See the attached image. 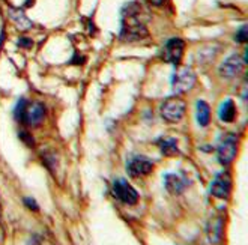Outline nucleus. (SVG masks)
Wrapping results in <instances>:
<instances>
[{
	"mask_svg": "<svg viewBox=\"0 0 248 245\" xmlns=\"http://www.w3.org/2000/svg\"><path fill=\"white\" fill-rule=\"evenodd\" d=\"M139 6L136 3H129L124 9V20H122V31L121 38L124 41H140L148 36V29L139 20Z\"/></svg>",
	"mask_w": 248,
	"mask_h": 245,
	"instance_id": "f257e3e1",
	"label": "nucleus"
},
{
	"mask_svg": "<svg viewBox=\"0 0 248 245\" xmlns=\"http://www.w3.org/2000/svg\"><path fill=\"white\" fill-rule=\"evenodd\" d=\"M196 84V74L191 68H178L171 77V89L174 93H185Z\"/></svg>",
	"mask_w": 248,
	"mask_h": 245,
	"instance_id": "20e7f679",
	"label": "nucleus"
},
{
	"mask_svg": "<svg viewBox=\"0 0 248 245\" xmlns=\"http://www.w3.org/2000/svg\"><path fill=\"white\" fill-rule=\"evenodd\" d=\"M197 122L200 126H208L211 122V108L205 101L197 103Z\"/></svg>",
	"mask_w": 248,
	"mask_h": 245,
	"instance_id": "2eb2a0df",
	"label": "nucleus"
},
{
	"mask_svg": "<svg viewBox=\"0 0 248 245\" xmlns=\"http://www.w3.org/2000/svg\"><path fill=\"white\" fill-rule=\"evenodd\" d=\"M154 163L146 156H134L133 160H129L126 164V171L131 178H141L152 173Z\"/></svg>",
	"mask_w": 248,
	"mask_h": 245,
	"instance_id": "9d476101",
	"label": "nucleus"
},
{
	"mask_svg": "<svg viewBox=\"0 0 248 245\" xmlns=\"http://www.w3.org/2000/svg\"><path fill=\"white\" fill-rule=\"evenodd\" d=\"M185 110H186V104H185L184 99H181L178 96H170L161 104L159 113H161V118L166 122H169V123H178V122L182 121L184 114H185Z\"/></svg>",
	"mask_w": 248,
	"mask_h": 245,
	"instance_id": "7ed1b4c3",
	"label": "nucleus"
},
{
	"mask_svg": "<svg viewBox=\"0 0 248 245\" xmlns=\"http://www.w3.org/2000/svg\"><path fill=\"white\" fill-rule=\"evenodd\" d=\"M184 50H185V42L181 38H171L164 44L161 57L164 62L179 65L184 56Z\"/></svg>",
	"mask_w": 248,
	"mask_h": 245,
	"instance_id": "0eeeda50",
	"label": "nucleus"
},
{
	"mask_svg": "<svg viewBox=\"0 0 248 245\" xmlns=\"http://www.w3.org/2000/svg\"><path fill=\"white\" fill-rule=\"evenodd\" d=\"M164 185L169 193L171 194H181L185 191L188 181L185 178H182L181 175H174V173H169L164 178Z\"/></svg>",
	"mask_w": 248,
	"mask_h": 245,
	"instance_id": "9b49d317",
	"label": "nucleus"
},
{
	"mask_svg": "<svg viewBox=\"0 0 248 245\" xmlns=\"http://www.w3.org/2000/svg\"><path fill=\"white\" fill-rule=\"evenodd\" d=\"M236 153H238V138L233 134H227L221 140L220 146H218V149H217L218 161H220L223 166H227L235 160Z\"/></svg>",
	"mask_w": 248,
	"mask_h": 245,
	"instance_id": "423d86ee",
	"label": "nucleus"
},
{
	"mask_svg": "<svg viewBox=\"0 0 248 245\" xmlns=\"http://www.w3.org/2000/svg\"><path fill=\"white\" fill-rule=\"evenodd\" d=\"M18 46H21V47H31V46H32V41H31V39H27V38H21V39L18 41Z\"/></svg>",
	"mask_w": 248,
	"mask_h": 245,
	"instance_id": "6ab92c4d",
	"label": "nucleus"
},
{
	"mask_svg": "<svg viewBox=\"0 0 248 245\" xmlns=\"http://www.w3.org/2000/svg\"><path fill=\"white\" fill-rule=\"evenodd\" d=\"M151 5H155V6H161L164 3V0H148Z\"/></svg>",
	"mask_w": 248,
	"mask_h": 245,
	"instance_id": "aec40b11",
	"label": "nucleus"
},
{
	"mask_svg": "<svg viewBox=\"0 0 248 245\" xmlns=\"http://www.w3.org/2000/svg\"><path fill=\"white\" fill-rule=\"evenodd\" d=\"M244 65H245V61L239 54H232L220 65L218 73H220V76L223 78H233V77H236L242 73Z\"/></svg>",
	"mask_w": 248,
	"mask_h": 245,
	"instance_id": "1a4fd4ad",
	"label": "nucleus"
},
{
	"mask_svg": "<svg viewBox=\"0 0 248 245\" xmlns=\"http://www.w3.org/2000/svg\"><path fill=\"white\" fill-rule=\"evenodd\" d=\"M46 107L41 103H27L26 99H20L16 107V119L29 126H36L44 121Z\"/></svg>",
	"mask_w": 248,
	"mask_h": 245,
	"instance_id": "f03ea898",
	"label": "nucleus"
},
{
	"mask_svg": "<svg viewBox=\"0 0 248 245\" xmlns=\"http://www.w3.org/2000/svg\"><path fill=\"white\" fill-rule=\"evenodd\" d=\"M235 39L238 41V42H247V39H248V32H247V26H242L239 31L236 32V35H235Z\"/></svg>",
	"mask_w": 248,
	"mask_h": 245,
	"instance_id": "dca6fc26",
	"label": "nucleus"
},
{
	"mask_svg": "<svg viewBox=\"0 0 248 245\" xmlns=\"http://www.w3.org/2000/svg\"><path fill=\"white\" fill-rule=\"evenodd\" d=\"M156 143H158L159 149H161V153L166 155V156H173V155L179 153L178 141L174 138H159Z\"/></svg>",
	"mask_w": 248,
	"mask_h": 245,
	"instance_id": "4468645a",
	"label": "nucleus"
},
{
	"mask_svg": "<svg viewBox=\"0 0 248 245\" xmlns=\"http://www.w3.org/2000/svg\"><path fill=\"white\" fill-rule=\"evenodd\" d=\"M211 194L217 199H229L230 193H232V176L227 171H221L214 178V181L211 182V188H209Z\"/></svg>",
	"mask_w": 248,
	"mask_h": 245,
	"instance_id": "6e6552de",
	"label": "nucleus"
},
{
	"mask_svg": "<svg viewBox=\"0 0 248 245\" xmlns=\"http://www.w3.org/2000/svg\"><path fill=\"white\" fill-rule=\"evenodd\" d=\"M111 191H113V196L118 199L121 203H124V205L134 206L139 201L137 190L128 181H125V179H116L113 182Z\"/></svg>",
	"mask_w": 248,
	"mask_h": 245,
	"instance_id": "39448f33",
	"label": "nucleus"
},
{
	"mask_svg": "<svg viewBox=\"0 0 248 245\" xmlns=\"http://www.w3.org/2000/svg\"><path fill=\"white\" fill-rule=\"evenodd\" d=\"M9 17L14 21L20 31H27V29L32 27V21L26 17V14L21 9H16V8H11L9 9Z\"/></svg>",
	"mask_w": 248,
	"mask_h": 245,
	"instance_id": "ddd939ff",
	"label": "nucleus"
},
{
	"mask_svg": "<svg viewBox=\"0 0 248 245\" xmlns=\"http://www.w3.org/2000/svg\"><path fill=\"white\" fill-rule=\"evenodd\" d=\"M218 116L220 119L226 123H230L235 121L236 116V106L232 99H226L224 103L220 106V110H218Z\"/></svg>",
	"mask_w": 248,
	"mask_h": 245,
	"instance_id": "f8f14e48",
	"label": "nucleus"
},
{
	"mask_svg": "<svg viewBox=\"0 0 248 245\" xmlns=\"http://www.w3.org/2000/svg\"><path fill=\"white\" fill-rule=\"evenodd\" d=\"M20 138H23V141L26 143L27 146H33V137H32V136H29L26 131H21V133H20Z\"/></svg>",
	"mask_w": 248,
	"mask_h": 245,
	"instance_id": "f3484780",
	"label": "nucleus"
},
{
	"mask_svg": "<svg viewBox=\"0 0 248 245\" xmlns=\"http://www.w3.org/2000/svg\"><path fill=\"white\" fill-rule=\"evenodd\" d=\"M24 203L27 205V208H31L33 211H38V205H36V201L33 199H24Z\"/></svg>",
	"mask_w": 248,
	"mask_h": 245,
	"instance_id": "a211bd4d",
	"label": "nucleus"
}]
</instances>
